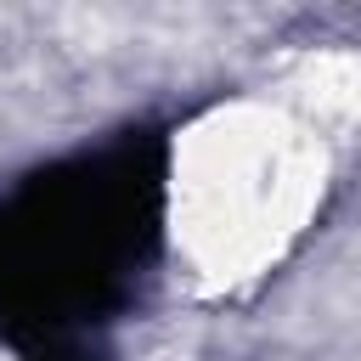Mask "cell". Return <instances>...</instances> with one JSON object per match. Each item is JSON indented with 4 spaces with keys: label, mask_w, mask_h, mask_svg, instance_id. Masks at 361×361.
Wrapping results in <instances>:
<instances>
[{
    "label": "cell",
    "mask_w": 361,
    "mask_h": 361,
    "mask_svg": "<svg viewBox=\"0 0 361 361\" xmlns=\"http://www.w3.org/2000/svg\"><path fill=\"white\" fill-rule=\"evenodd\" d=\"M175 197L186 220V254L209 276H243L271 259L288 231H299L316 197L310 135L259 113H220L186 141V169H175Z\"/></svg>",
    "instance_id": "1"
}]
</instances>
